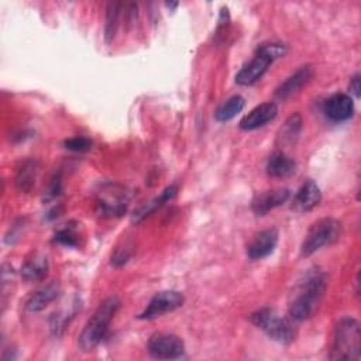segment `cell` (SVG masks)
Masks as SVG:
<instances>
[{"mask_svg":"<svg viewBox=\"0 0 361 361\" xmlns=\"http://www.w3.org/2000/svg\"><path fill=\"white\" fill-rule=\"evenodd\" d=\"M327 289V278L322 271H312L305 281L299 283L289 302L288 313L293 322H303L314 314L324 292Z\"/></svg>","mask_w":361,"mask_h":361,"instance_id":"6da1fadb","label":"cell"},{"mask_svg":"<svg viewBox=\"0 0 361 361\" xmlns=\"http://www.w3.org/2000/svg\"><path fill=\"white\" fill-rule=\"evenodd\" d=\"M120 305L121 303L117 296H110L97 306V309L86 322L78 337V345L82 351H92L100 344V341L109 331V326L116 316Z\"/></svg>","mask_w":361,"mask_h":361,"instance_id":"7a4b0ae2","label":"cell"},{"mask_svg":"<svg viewBox=\"0 0 361 361\" xmlns=\"http://www.w3.org/2000/svg\"><path fill=\"white\" fill-rule=\"evenodd\" d=\"M361 331L355 319L341 317L333 331L330 360H360Z\"/></svg>","mask_w":361,"mask_h":361,"instance_id":"3957f363","label":"cell"},{"mask_svg":"<svg viewBox=\"0 0 361 361\" xmlns=\"http://www.w3.org/2000/svg\"><path fill=\"white\" fill-rule=\"evenodd\" d=\"M252 324L261 329L269 338L281 343L290 344L296 337V329L290 317L281 316L272 307H262L250 316Z\"/></svg>","mask_w":361,"mask_h":361,"instance_id":"277c9868","label":"cell"},{"mask_svg":"<svg viewBox=\"0 0 361 361\" xmlns=\"http://www.w3.org/2000/svg\"><path fill=\"white\" fill-rule=\"evenodd\" d=\"M341 235V223L333 217H324L314 221L300 245V254L309 257L326 245H331L338 241Z\"/></svg>","mask_w":361,"mask_h":361,"instance_id":"5b68a950","label":"cell"},{"mask_svg":"<svg viewBox=\"0 0 361 361\" xmlns=\"http://www.w3.org/2000/svg\"><path fill=\"white\" fill-rule=\"evenodd\" d=\"M147 350L158 360H176L185 354L183 340L172 333H155L149 337Z\"/></svg>","mask_w":361,"mask_h":361,"instance_id":"8992f818","label":"cell"},{"mask_svg":"<svg viewBox=\"0 0 361 361\" xmlns=\"http://www.w3.org/2000/svg\"><path fill=\"white\" fill-rule=\"evenodd\" d=\"M185 302V298L178 290H161L152 296L147 307L138 314L141 320H152L162 314L171 313L175 309L180 307Z\"/></svg>","mask_w":361,"mask_h":361,"instance_id":"52a82bcc","label":"cell"},{"mask_svg":"<svg viewBox=\"0 0 361 361\" xmlns=\"http://www.w3.org/2000/svg\"><path fill=\"white\" fill-rule=\"evenodd\" d=\"M128 206V193L117 185L104 186L97 196V207L103 216H121Z\"/></svg>","mask_w":361,"mask_h":361,"instance_id":"ba28073f","label":"cell"},{"mask_svg":"<svg viewBox=\"0 0 361 361\" xmlns=\"http://www.w3.org/2000/svg\"><path fill=\"white\" fill-rule=\"evenodd\" d=\"M272 62H274L272 58H269L262 51L257 49L254 58L247 65H244L240 69V72L235 75V83H238L241 86L254 85L264 76V73L268 71V68Z\"/></svg>","mask_w":361,"mask_h":361,"instance_id":"9c48e42d","label":"cell"},{"mask_svg":"<svg viewBox=\"0 0 361 361\" xmlns=\"http://www.w3.org/2000/svg\"><path fill=\"white\" fill-rule=\"evenodd\" d=\"M323 113L331 121H345L354 114V102L350 94L334 93L326 99L323 104Z\"/></svg>","mask_w":361,"mask_h":361,"instance_id":"30bf717a","label":"cell"},{"mask_svg":"<svg viewBox=\"0 0 361 361\" xmlns=\"http://www.w3.org/2000/svg\"><path fill=\"white\" fill-rule=\"evenodd\" d=\"M278 116V106L274 102H265L250 110L241 120L240 128L245 131L257 130Z\"/></svg>","mask_w":361,"mask_h":361,"instance_id":"8fae6325","label":"cell"},{"mask_svg":"<svg viewBox=\"0 0 361 361\" xmlns=\"http://www.w3.org/2000/svg\"><path fill=\"white\" fill-rule=\"evenodd\" d=\"M320 200H322V192L319 185L314 180L307 179L293 195L290 207L295 212L305 213V212L313 210L320 203Z\"/></svg>","mask_w":361,"mask_h":361,"instance_id":"7c38bea8","label":"cell"},{"mask_svg":"<svg viewBox=\"0 0 361 361\" xmlns=\"http://www.w3.org/2000/svg\"><path fill=\"white\" fill-rule=\"evenodd\" d=\"M290 197V192L286 188L265 190L257 193L251 202V209L255 216H265L272 209L283 204Z\"/></svg>","mask_w":361,"mask_h":361,"instance_id":"4fadbf2b","label":"cell"},{"mask_svg":"<svg viewBox=\"0 0 361 361\" xmlns=\"http://www.w3.org/2000/svg\"><path fill=\"white\" fill-rule=\"evenodd\" d=\"M278 244V231L267 228L257 233L247 245V255L250 259H262L274 252Z\"/></svg>","mask_w":361,"mask_h":361,"instance_id":"5bb4252c","label":"cell"},{"mask_svg":"<svg viewBox=\"0 0 361 361\" xmlns=\"http://www.w3.org/2000/svg\"><path fill=\"white\" fill-rule=\"evenodd\" d=\"M313 75V68L310 65L300 66L293 75H290L285 82L279 85V87L275 92V96L281 100H285L295 94L305 83L309 82V79Z\"/></svg>","mask_w":361,"mask_h":361,"instance_id":"9a60e30c","label":"cell"},{"mask_svg":"<svg viewBox=\"0 0 361 361\" xmlns=\"http://www.w3.org/2000/svg\"><path fill=\"white\" fill-rule=\"evenodd\" d=\"M61 293V286L58 282H51L42 288H39L38 290H35L27 300L25 303V309L30 313H35V312H41L42 309H45L51 302H54Z\"/></svg>","mask_w":361,"mask_h":361,"instance_id":"2e32d148","label":"cell"},{"mask_svg":"<svg viewBox=\"0 0 361 361\" xmlns=\"http://www.w3.org/2000/svg\"><path fill=\"white\" fill-rule=\"evenodd\" d=\"M267 173L271 178H288L296 171V162L283 151H275L267 161Z\"/></svg>","mask_w":361,"mask_h":361,"instance_id":"e0dca14e","label":"cell"},{"mask_svg":"<svg viewBox=\"0 0 361 361\" xmlns=\"http://www.w3.org/2000/svg\"><path fill=\"white\" fill-rule=\"evenodd\" d=\"M176 192H178V186H176V185H171V186L165 188V189L161 192L159 196H157V197H154V199L145 202L142 206H140V207L134 212V214H133V217H131V221H133V223H140V221H142L145 217H148V216H149L151 213H154L157 209L162 207L166 202H169L171 199H173V197L176 196Z\"/></svg>","mask_w":361,"mask_h":361,"instance_id":"ac0fdd59","label":"cell"},{"mask_svg":"<svg viewBox=\"0 0 361 361\" xmlns=\"http://www.w3.org/2000/svg\"><path fill=\"white\" fill-rule=\"evenodd\" d=\"M302 124H303L302 116L298 111L290 114L286 118V121L282 124L279 131H278L276 144L279 147H290V145H293L298 141L299 135H300Z\"/></svg>","mask_w":361,"mask_h":361,"instance_id":"d6986e66","label":"cell"},{"mask_svg":"<svg viewBox=\"0 0 361 361\" xmlns=\"http://www.w3.org/2000/svg\"><path fill=\"white\" fill-rule=\"evenodd\" d=\"M38 169H39L38 161L32 158H28L20 164L16 173V186L20 192L28 193L32 189L37 179Z\"/></svg>","mask_w":361,"mask_h":361,"instance_id":"ffe728a7","label":"cell"},{"mask_svg":"<svg viewBox=\"0 0 361 361\" xmlns=\"http://www.w3.org/2000/svg\"><path fill=\"white\" fill-rule=\"evenodd\" d=\"M48 259L42 255H34L27 259L21 268V276L25 282L42 281L48 274Z\"/></svg>","mask_w":361,"mask_h":361,"instance_id":"44dd1931","label":"cell"},{"mask_svg":"<svg viewBox=\"0 0 361 361\" xmlns=\"http://www.w3.org/2000/svg\"><path fill=\"white\" fill-rule=\"evenodd\" d=\"M245 106V100L243 96L240 94H234L231 97H228L223 104L219 106V109L214 113V118L220 123L228 121L231 118H234Z\"/></svg>","mask_w":361,"mask_h":361,"instance_id":"7402d4cb","label":"cell"},{"mask_svg":"<svg viewBox=\"0 0 361 361\" xmlns=\"http://www.w3.org/2000/svg\"><path fill=\"white\" fill-rule=\"evenodd\" d=\"M121 3L111 1L107 6V13H106V27H104V37L106 41L110 42L114 38V34L118 27L120 21V11H121Z\"/></svg>","mask_w":361,"mask_h":361,"instance_id":"603a6c76","label":"cell"},{"mask_svg":"<svg viewBox=\"0 0 361 361\" xmlns=\"http://www.w3.org/2000/svg\"><path fill=\"white\" fill-rule=\"evenodd\" d=\"M54 240L66 247H76V245H79L80 235H79L78 227L73 226V223H69V224H65L62 228H59L55 233Z\"/></svg>","mask_w":361,"mask_h":361,"instance_id":"cb8c5ba5","label":"cell"},{"mask_svg":"<svg viewBox=\"0 0 361 361\" xmlns=\"http://www.w3.org/2000/svg\"><path fill=\"white\" fill-rule=\"evenodd\" d=\"M66 149L71 151H76V152H83L92 148V140L86 138V137H73L69 140H65L63 142Z\"/></svg>","mask_w":361,"mask_h":361,"instance_id":"d4e9b609","label":"cell"},{"mask_svg":"<svg viewBox=\"0 0 361 361\" xmlns=\"http://www.w3.org/2000/svg\"><path fill=\"white\" fill-rule=\"evenodd\" d=\"M62 190V180H61V175H55L48 186V189L45 190L44 195V200H52L55 197H58L61 195Z\"/></svg>","mask_w":361,"mask_h":361,"instance_id":"484cf974","label":"cell"},{"mask_svg":"<svg viewBox=\"0 0 361 361\" xmlns=\"http://www.w3.org/2000/svg\"><path fill=\"white\" fill-rule=\"evenodd\" d=\"M350 93H353L355 97H360V90H361V85H360V75L355 73L351 79H350V85H348Z\"/></svg>","mask_w":361,"mask_h":361,"instance_id":"4316f807","label":"cell"}]
</instances>
